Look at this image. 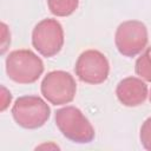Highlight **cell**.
<instances>
[{
    "instance_id": "4fadbf2b",
    "label": "cell",
    "mask_w": 151,
    "mask_h": 151,
    "mask_svg": "<svg viewBox=\"0 0 151 151\" xmlns=\"http://www.w3.org/2000/svg\"><path fill=\"white\" fill-rule=\"evenodd\" d=\"M11 100H12V94L11 92L2 85L1 86V105H0V110L4 112L11 104Z\"/></svg>"
},
{
    "instance_id": "6da1fadb",
    "label": "cell",
    "mask_w": 151,
    "mask_h": 151,
    "mask_svg": "<svg viewBox=\"0 0 151 151\" xmlns=\"http://www.w3.org/2000/svg\"><path fill=\"white\" fill-rule=\"evenodd\" d=\"M54 120L61 134L73 143L87 144L94 139V127L76 106H65L57 110Z\"/></svg>"
},
{
    "instance_id": "8fae6325",
    "label": "cell",
    "mask_w": 151,
    "mask_h": 151,
    "mask_svg": "<svg viewBox=\"0 0 151 151\" xmlns=\"http://www.w3.org/2000/svg\"><path fill=\"white\" fill-rule=\"evenodd\" d=\"M139 139L140 144L143 145L144 149L151 151V117L144 120V123L140 126V132H139Z\"/></svg>"
},
{
    "instance_id": "3957f363",
    "label": "cell",
    "mask_w": 151,
    "mask_h": 151,
    "mask_svg": "<svg viewBox=\"0 0 151 151\" xmlns=\"http://www.w3.org/2000/svg\"><path fill=\"white\" fill-rule=\"evenodd\" d=\"M12 116L19 126L34 130L45 125L50 119L51 109L38 96H22L15 99L12 106Z\"/></svg>"
},
{
    "instance_id": "9c48e42d",
    "label": "cell",
    "mask_w": 151,
    "mask_h": 151,
    "mask_svg": "<svg viewBox=\"0 0 151 151\" xmlns=\"http://www.w3.org/2000/svg\"><path fill=\"white\" fill-rule=\"evenodd\" d=\"M79 0H47L50 12L55 17H68L78 8Z\"/></svg>"
},
{
    "instance_id": "277c9868",
    "label": "cell",
    "mask_w": 151,
    "mask_h": 151,
    "mask_svg": "<svg viewBox=\"0 0 151 151\" xmlns=\"http://www.w3.org/2000/svg\"><path fill=\"white\" fill-rule=\"evenodd\" d=\"M42 97L52 105H65L71 103L77 92V84L66 71H51L48 72L40 85Z\"/></svg>"
},
{
    "instance_id": "5bb4252c",
    "label": "cell",
    "mask_w": 151,
    "mask_h": 151,
    "mask_svg": "<svg viewBox=\"0 0 151 151\" xmlns=\"http://www.w3.org/2000/svg\"><path fill=\"white\" fill-rule=\"evenodd\" d=\"M35 149H37V150H41V149H47V150H59L60 147H59L57 144H53V143H45V144L38 145Z\"/></svg>"
},
{
    "instance_id": "8992f818",
    "label": "cell",
    "mask_w": 151,
    "mask_h": 151,
    "mask_svg": "<svg viewBox=\"0 0 151 151\" xmlns=\"http://www.w3.org/2000/svg\"><path fill=\"white\" fill-rule=\"evenodd\" d=\"M32 45L42 57L58 54L64 46V29L60 22L55 19L39 21L32 31Z\"/></svg>"
},
{
    "instance_id": "7c38bea8",
    "label": "cell",
    "mask_w": 151,
    "mask_h": 151,
    "mask_svg": "<svg viewBox=\"0 0 151 151\" xmlns=\"http://www.w3.org/2000/svg\"><path fill=\"white\" fill-rule=\"evenodd\" d=\"M11 44V32L5 22H1V54H5Z\"/></svg>"
},
{
    "instance_id": "7a4b0ae2",
    "label": "cell",
    "mask_w": 151,
    "mask_h": 151,
    "mask_svg": "<svg viewBox=\"0 0 151 151\" xmlns=\"http://www.w3.org/2000/svg\"><path fill=\"white\" fill-rule=\"evenodd\" d=\"M6 73L18 84L35 83L44 72V63L31 50H15L6 57Z\"/></svg>"
},
{
    "instance_id": "9a60e30c",
    "label": "cell",
    "mask_w": 151,
    "mask_h": 151,
    "mask_svg": "<svg viewBox=\"0 0 151 151\" xmlns=\"http://www.w3.org/2000/svg\"><path fill=\"white\" fill-rule=\"evenodd\" d=\"M149 100H150V103H151V88H150V92H149Z\"/></svg>"
},
{
    "instance_id": "52a82bcc",
    "label": "cell",
    "mask_w": 151,
    "mask_h": 151,
    "mask_svg": "<svg viewBox=\"0 0 151 151\" xmlns=\"http://www.w3.org/2000/svg\"><path fill=\"white\" fill-rule=\"evenodd\" d=\"M76 76L84 83L98 85L104 83L110 73V64L104 53L97 50L83 52L74 66Z\"/></svg>"
},
{
    "instance_id": "ba28073f",
    "label": "cell",
    "mask_w": 151,
    "mask_h": 151,
    "mask_svg": "<svg viewBox=\"0 0 151 151\" xmlns=\"http://www.w3.org/2000/svg\"><path fill=\"white\" fill-rule=\"evenodd\" d=\"M116 96L124 106L136 107L144 104L149 96V88L143 79L127 77L118 83L116 87Z\"/></svg>"
},
{
    "instance_id": "30bf717a",
    "label": "cell",
    "mask_w": 151,
    "mask_h": 151,
    "mask_svg": "<svg viewBox=\"0 0 151 151\" xmlns=\"http://www.w3.org/2000/svg\"><path fill=\"white\" fill-rule=\"evenodd\" d=\"M134 71L144 81L151 83V47H147L136 60Z\"/></svg>"
},
{
    "instance_id": "5b68a950",
    "label": "cell",
    "mask_w": 151,
    "mask_h": 151,
    "mask_svg": "<svg viewBox=\"0 0 151 151\" xmlns=\"http://www.w3.org/2000/svg\"><path fill=\"white\" fill-rule=\"evenodd\" d=\"M149 40L146 26L138 20H127L122 22L114 34V44L124 57H136L142 53Z\"/></svg>"
}]
</instances>
